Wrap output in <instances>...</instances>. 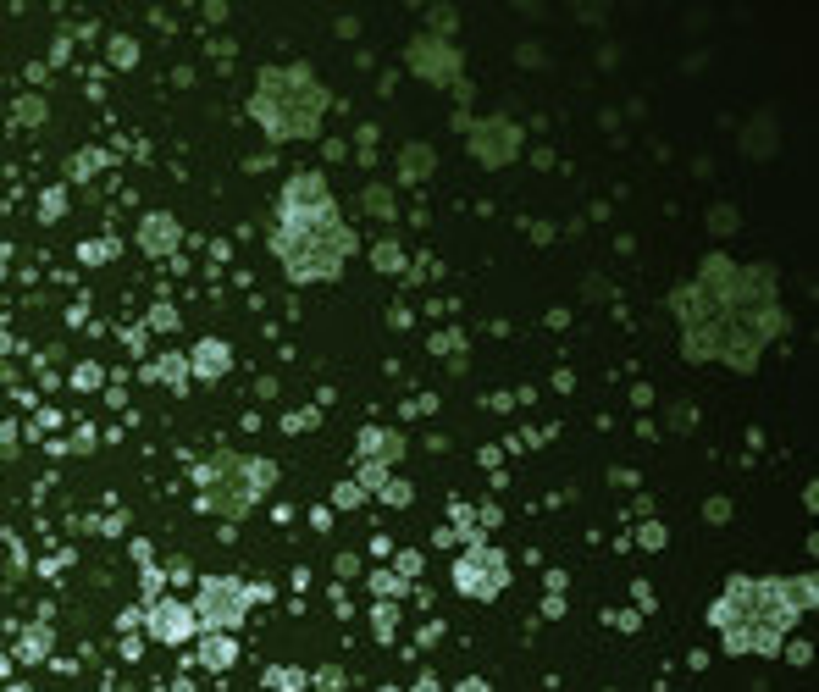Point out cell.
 <instances>
[{"mask_svg":"<svg viewBox=\"0 0 819 692\" xmlns=\"http://www.w3.org/2000/svg\"><path fill=\"white\" fill-rule=\"evenodd\" d=\"M670 316L681 322V355L720 360L731 371H753L764 344L786 333L775 272L770 266H742L731 255H709L698 277L670 288Z\"/></svg>","mask_w":819,"mask_h":692,"instance_id":"cell-1","label":"cell"},{"mask_svg":"<svg viewBox=\"0 0 819 692\" xmlns=\"http://www.w3.org/2000/svg\"><path fill=\"white\" fill-rule=\"evenodd\" d=\"M360 250L355 227L333 205V189L321 172H294L277 194V227H272V255L294 283H333L344 261Z\"/></svg>","mask_w":819,"mask_h":692,"instance_id":"cell-2","label":"cell"},{"mask_svg":"<svg viewBox=\"0 0 819 692\" xmlns=\"http://www.w3.org/2000/svg\"><path fill=\"white\" fill-rule=\"evenodd\" d=\"M814 609V576H731L725 593L709 604V626L720 632L725 654L775 659L792 626Z\"/></svg>","mask_w":819,"mask_h":692,"instance_id":"cell-3","label":"cell"},{"mask_svg":"<svg viewBox=\"0 0 819 692\" xmlns=\"http://www.w3.org/2000/svg\"><path fill=\"white\" fill-rule=\"evenodd\" d=\"M255 122L266 128V139H310L327 117V89L321 78L305 67V61H277V67H261L255 78V100H250Z\"/></svg>","mask_w":819,"mask_h":692,"instance_id":"cell-4","label":"cell"},{"mask_svg":"<svg viewBox=\"0 0 819 692\" xmlns=\"http://www.w3.org/2000/svg\"><path fill=\"white\" fill-rule=\"evenodd\" d=\"M272 482H277V466L266 454H216L211 466H200V504L238 521V515H250L272 493Z\"/></svg>","mask_w":819,"mask_h":692,"instance_id":"cell-5","label":"cell"},{"mask_svg":"<svg viewBox=\"0 0 819 692\" xmlns=\"http://www.w3.org/2000/svg\"><path fill=\"white\" fill-rule=\"evenodd\" d=\"M250 615V587L238 576H205L200 582V598H194V621L205 632H238Z\"/></svg>","mask_w":819,"mask_h":692,"instance_id":"cell-6","label":"cell"},{"mask_svg":"<svg viewBox=\"0 0 819 692\" xmlns=\"http://www.w3.org/2000/svg\"><path fill=\"white\" fill-rule=\"evenodd\" d=\"M454 587H460L465 598H482V604H487V598H499L504 587H510V560H504L493 543L476 537L471 549L454 560Z\"/></svg>","mask_w":819,"mask_h":692,"instance_id":"cell-7","label":"cell"},{"mask_svg":"<svg viewBox=\"0 0 819 692\" xmlns=\"http://www.w3.org/2000/svg\"><path fill=\"white\" fill-rule=\"evenodd\" d=\"M404 61H410L416 78H427V84H438V89H454L460 84V67H465L460 45H454V39H438V34H416L404 45Z\"/></svg>","mask_w":819,"mask_h":692,"instance_id":"cell-8","label":"cell"},{"mask_svg":"<svg viewBox=\"0 0 819 692\" xmlns=\"http://www.w3.org/2000/svg\"><path fill=\"white\" fill-rule=\"evenodd\" d=\"M465 144H471V156L482 161V167H510L515 156H521V122L515 117H476L471 128H465Z\"/></svg>","mask_w":819,"mask_h":692,"instance_id":"cell-9","label":"cell"},{"mask_svg":"<svg viewBox=\"0 0 819 692\" xmlns=\"http://www.w3.org/2000/svg\"><path fill=\"white\" fill-rule=\"evenodd\" d=\"M144 626H150V637H155V643H167V648L189 643V637L200 632V621H194V609H189V604H178V598H155V604H150V615H144Z\"/></svg>","mask_w":819,"mask_h":692,"instance_id":"cell-10","label":"cell"},{"mask_svg":"<svg viewBox=\"0 0 819 692\" xmlns=\"http://www.w3.org/2000/svg\"><path fill=\"white\" fill-rule=\"evenodd\" d=\"M404 454V432L393 427H366L360 432V460H371V466H393Z\"/></svg>","mask_w":819,"mask_h":692,"instance_id":"cell-11","label":"cell"},{"mask_svg":"<svg viewBox=\"0 0 819 692\" xmlns=\"http://www.w3.org/2000/svg\"><path fill=\"white\" fill-rule=\"evenodd\" d=\"M178 239H183L178 216H167V211L144 216V227H139V244H144V250H150V255H167V250H178Z\"/></svg>","mask_w":819,"mask_h":692,"instance_id":"cell-12","label":"cell"},{"mask_svg":"<svg viewBox=\"0 0 819 692\" xmlns=\"http://www.w3.org/2000/svg\"><path fill=\"white\" fill-rule=\"evenodd\" d=\"M194 377H227V366H233V349L222 344V338H205V344H194Z\"/></svg>","mask_w":819,"mask_h":692,"instance_id":"cell-13","label":"cell"},{"mask_svg":"<svg viewBox=\"0 0 819 692\" xmlns=\"http://www.w3.org/2000/svg\"><path fill=\"white\" fill-rule=\"evenodd\" d=\"M432 167H438L432 144H404V150H399V178H404V183H427Z\"/></svg>","mask_w":819,"mask_h":692,"instance_id":"cell-14","label":"cell"},{"mask_svg":"<svg viewBox=\"0 0 819 692\" xmlns=\"http://www.w3.org/2000/svg\"><path fill=\"white\" fill-rule=\"evenodd\" d=\"M233 659H238V643H233V637H227V632H211V637H205V643H200V665H211V670H227V665H233Z\"/></svg>","mask_w":819,"mask_h":692,"instance_id":"cell-15","label":"cell"},{"mask_svg":"<svg viewBox=\"0 0 819 692\" xmlns=\"http://www.w3.org/2000/svg\"><path fill=\"white\" fill-rule=\"evenodd\" d=\"M742 144H748L753 156H770L775 150V117H753L748 133H742Z\"/></svg>","mask_w":819,"mask_h":692,"instance_id":"cell-16","label":"cell"},{"mask_svg":"<svg viewBox=\"0 0 819 692\" xmlns=\"http://www.w3.org/2000/svg\"><path fill=\"white\" fill-rule=\"evenodd\" d=\"M17 648H23V659H45L50 654V632H45V626H28Z\"/></svg>","mask_w":819,"mask_h":692,"instance_id":"cell-17","label":"cell"},{"mask_svg":"<svg viewBox=\"0 0 819 692\" xmlns=\"http://www.w3.org/2000/svg\"><path fill=\"white\" fill-rule=\"evenodd\" d=\"M371 261H377L382 272H399V266H404V250H399V244H388V239H382L377 250H371Z\"/></svg>","mask_w":819,"mask_h":692,"instance_id":"cell-18","label":"cell"},{"mask_svg":"<svg viewBox=\"0 0 819 692\" xmlns=\"http://www.w3.org/2000/svg\"><path fill=\"white\" fill-rule=\"evenodd\" d=\"M366 211L371 216H393V194L382 189V183H371V189H366Z\"/></svg>","mask_w":819,"mask_h":692,"instance_id":"cell-19","label":"cell"},{"mask_svg":"<svg viewBox=\"0 0 819 692\" xmlns=\"http://www.w3.org/2000/svg\"><path fill=\"white\" fill-rule=\"evenodd\" d=\"M371 621H377V637L388 643V637L399 632V609H393V604H377V615H371Z\"/></svg>","mask_w":819,"mask_h":692,"instance_id":"cell-20","label":"cell"},{"mask_svg":"<svg viewBox=\"0 0 819 692\" xmlns=\"http://www.w3.org/2000/svg\"><path fill=\"white\" fill-rule=\"evenodd\" d=\"M360 499H366V488H360V482H338V488H333V504H338V510H355Z\"/></svg>","mask_w":819,"mask_h":692,"instance_id":"cell-21","label":"cell"},{"mask_svg":"<svg viewBox=\"0 0 819 692\" xmlns=\"http://www.w3.org/2000/svg\"><path fill=\"white\" fill-rule=\"evenodd\" d=\"M371 587H377L382 598H399L404 593V576L399 571H377V576H371Z\"/></svg>","mask_w":819,"mask_h":692,"instance_id":"cell-22","label":"cell"},{"mask_svg":"<svg viewBox=\"0 0 819 692\" xmlns=\"http://www.w3.org/2000/svg\"><path fill=\"white\" fill-rule=\"evenodd\" d=\"M709 227H714V233H731V227H736V205H714Z\"/></svg>","mask_w":819,"mask_h":692,"instance_id":"cell-23","label":"cell"},{"mask_svg":"<svg viewBox=\"0 0 819 692\" xmlns=\"http://www.w3.org/2000/svg\"><path fill=\"white\" fill-rule=\"evenodd\" d=\"M382 499H388V504H410V482H393V477H388V488H382Z\"/></svg>","mask_w":819,"mask_h":692,"instance_id":"cell-24","label":"cell"},{"mask_svg":"<svg viewBox=\"0 0 819 692\" xmlns=\"http://www.w3.org/2000/svg\"><path fill=\"white\" fill-rule=\"evenodd\" d=\"M272 687H277V692H294L299 676H294V670H272Z\"/></svg>","mask_w":819,"mask_h":692,"instance_id":"cell-25","label":"cell"},{"mask_svg":"<svg viewBox=\"0 0 819 692\" xmlns=\"http://www.w3.org/2000/svg\"><path fill=\"white\" fill-rule=\"evenodd\" d=\"M321 692H338V687H344V670H321Z\"/></svg>","mask_w":819,"mask_h":692,"instance_id":"cell-26","label":"cell"},{"mask_svg":"<svg viewBox=\"0 0 819 692\" xmlns=\"http://www.w3.org/2000/svg\"><path fill=\"white\" fill-rule=\"evenodd\" d=\"M665 543V526H642V549H659Z\"/></svg>","mask_w":819,"mask_h":692,"instance_id":"cell-27","label":"cell"},{"mask_svg":"<svg viewBox=\"0 0 819 692\" xmlns=\"http://www.w3.org/2000/svg\"><path fill=\"white\" fill-rule=\"evenodd\" d=\"M421 571V554H399V576H416Z\"/></svg>","mask_w":819,"mask_h":692,"instance_id":"cell-28","label":"cell"},{"mask_svg":"<svg viewBox=\"0 0 819 692\" xmlns=\"http://www.w3.org/2000/svg\"><path fill=\"white\" fill-rule=\"evenodd\" d=\"M161 377H167V382H183V360H161Z\"/></svg>","mask_w":819,"mask_h":692,"instance_id":"cell-29","label":"cell"},{"mask_svg":"<svg viewBox=\"0 0 819 692\" xmlns=\"http://www.w3.org/2000/svg\"><path fill=\"white\" fill-rule=\"evenodd\" d=\"M703 515H709V521H725V515H731V504H725V499H709V510H703Z\"/></svg>","mask_w":819,"mask_h":692,"instance_id":"cell-30","label":"cell"},{"mask_svg":"<svg viewBox=\"0 0 819 692\" xmlns=\"http://www.w3.org/2000/svg\"><path fill=\"white\" fill-rule=\"evenodd\" d=\"M454 692H493V687H487L482 676H465V681H460V687H454Z\"/></svg>","mask_w":819,"mask_h":692,"instance_id":"cell-31","label":"cell"},{"mask_svg":"<svg viewBox=\"0 0 819 692\" xmlns=\"http://www.w3.org/2000/svg\"><path fill=\"white\" fill-rule=\"evenodd\" d=\"M416 692H443V687H438L432 676H421V681H416Z\"/></svg>","mask_w":819,"mask_h":692,"instance_id":"cell-32","label":"cell"},{"mask_svg":"<svg viewBox=\"0 0 819 692\" xmlns=\"http://www.w3.org/2000/svg\"><path fill=\"white\" fill-rule=\"evenodd\" d=\"M6 692H34V687H6Z\"/></svg>","mask_w":819,"mask_h":692,"instance_id":"cell-33","label":"cell"}]
</instances>
